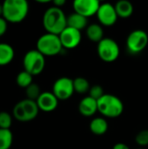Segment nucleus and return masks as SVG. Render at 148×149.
Wrapping results in <instances>:
<instances>
[{"mask_svg":"<svg viewBox=\"0 0 148 149\" xmlns=\"http://www.w3.org/2000/svg\"><path fill=\"white\" fill-rule=\"evenodd\" d=\"M7 28H8V22L3 17H0V37L5 34V32L7 31Z\"/></svg>","mask_w":148,"mask_h":149,"instance_id":"obj_27","label":"nucleus"},{"mask_svg":"<svg viewBox=\"0 0 148 149\" xmlns=\"http://www.w3.org/2000/svg\"><path fill=\"white\" fill-rule=\"evenodd\" d=\"M136 149H144V148H136Z\"/></svg>","mask_w":148,"mask_h":149,"instance_id":"obj_32","label":"nucleus"},{"mask_svg":"<svg viewBox=\"0 0 148 149\" xmlns=\"http://www.w3.org/2000/svg\"><path fill=\"white\" fill-rule=\"evenodd\" d=\"M87 20H88V18L73 11L69 16H67V26L74 28V29L81 31L82 30L87 28V26H88Z\"/></svg>","mask_w":148,"mask_h":149,"instance_id":"obj_15","label":"nucleus"},{"mask_svg":"<svg viewBox=\"0 0 148 149\" xmlns=\"http://www.w3.org/2000/svg\"><path fill=\"white\" fill-rule=\"evenodd\" d=\"M100 4L98 0H75L72 6L74 12L88 18L97 14Z\"/></svg>","mask_w":148,"mask_h":149,"instance_id":"obj_11","label":"nucleus"},{"mask_svg":"<svg viewBox=\"0 0 148 149\" xmlns=\"http://www.w3.org/2000/svg\"><path fill=\"white\" fill-rule=\"evenodd\" d=\"M16 83L19 87L27 88L30 85L33 83V76L26 71L20 72L16 77Z\"/></svg>","mask_w":148,"mask_h":149,"instance_id":"obj_22","label":"nucleus"},{"mask_svg":"<svg viewBox=\"0 0 148 149\" xmlns=\"http://www.w3.org/2000/svg\"><path fill=\"white\" fill-rule=\"evenodd\" d=\"M98 111L106 118H117L124 112L122 100L110 93H105L98 100Z\"/></svg>","mask_w":148,"mask_h":149,"instance_id":"obj_3","label":"nucleus"},{"mask_svg":"<svg viewBox=\"0 0 148 149\" xmlns=\"http://www.w3.org/2000/svg\"><path fill=\"white\" fill-rule=\"evenodd\" d=\"M89 95L90 97H92V99L96 100L97 101L102 97L105 95V93H104V89L101 86L99 85H94V86H92L91 88H90V91H89Z\"/></svg>","mask_w":148,"mask_h":149,"instance_id":"obj_25","label":"nucleus"},{"mask_svg":"<svg viewBox=\"0 0 148 149\" xmlns=\"http://www.w3.org/2000/svg\"><path fill=\"white\" fill-rule=\"evenodd\" d=\"M96 16L99 24L106 27L114 25L119 17L115 10V6L110 3H101Z\"/></svg>","mask_w":148,"mask_h":149,"instance_id":"obj_10","label":"nucleus"},{"mask_svg":"<svg viewBox=\"0 0 148 149\" xmlns=\"http://www.w3.org/2000/svg\"><path fill=\"white\" fill-rule=\"evenodd\" d=\"M41 93L42 92H41L40 86L37 83H34V82L31 85H30L27 88H25V96H26L25 99L37 101V100L41 95Z\"/></svg>","mask_w":148,"mask_h":149,"instance_id":"obj_23","label":"nucleus"},{"mask_svg":"<svg viewBox=\"0 0 148 149\" xmlns=\"http://www.w3.org/2000/svg\"><path fill=\"white\" fill-rule=\"evenodd\" d=\"M42 23L46 32L59 35L67 27V16L61 8L51 6L44 11Z\"/></svg>","mask_w":148,"mask_h":149,"instance_id":"obj_1","label":"nucleus"},{"mask_svg":"<svg viewBox=\"0 0 148 149\" xmlns=\"http://www.w3.org/2000/svg\"><path fill=\"white\" fill-rule=\"evenodd\" d=\"M36 49L44 57H52L59 54L63 50V46L58 35L46 32L38 38Z\"/></svg>","mask_w":148,"mask_h":149,"instance_id":"obj_4","label":"nucleus"},{"mask_svg":"<svg viewBox=\"0 0 148 149\" xmlns=\"http://www.w3.org/2000/svg\"><path fill=\"white\" fill-rule=\"evenodd\" d=\"M79 111L85 117H92L98 111V101L90 96L83 98L79 104Z\"/></svg>","mask_w":148,"mask_h":149,"instance_id":"obj_14","label":"nucleus"},{"mask_svg":"<svg viewBox=\"0 0 148 149\" xmlns=\"http://www.w3.org/2000/svg\"><path fill=\"white\" fill-rule=\"evenodd\" d=\"M52 93L58 100H69L74 92L73 79L68 77H60L52 85Z\"/></svg>","mask_w":148,"mask_h":149,"instance_id":"obj_9","label":"nucleus"},{"mask_svg":"<svg viewBox=\"0 0 148 149\" xmlns=\"http://www.w3.org/2000/svg\"><path fill=\"white\" fill-rule=\"evenodd\" d=\"M0 17H3V4L0 3Z\"/></svg>","mask_w":148,"mask_h":149,"instance_id":"obj_31","label":"nucleus"},{"mask_svg":"<svg viewBox=\"0 0 148 149\" xmlns=\"http://www.w3.org/2000/svg\"><path fill=\"white\" fill-rule=\"evenodd\" d=\"M52 3H53V6L62 9V6L65 4V0H54Z\"/></svg>","mask_w":148,"mask_h":149,"instance_id":"obj_29","label":"nucleus"},{"mask_svg":"<svg viewBox=\"0 0 148 149\" xmlns=\"http://www.w3.org/2000/svg\"><path fill=\"white\" fill-rule=\"evenodd\" d=\"M12 119L13 116H11L8 112H0V128L10 129V127L12 125Z\"/></svg>","mask_w":148,"mask_h":149,"instance_id":"obj_24","label":"nucleus"},{"mask_svg":"<svg viewBox=\"0 0 148 149\" xmlns=\"http://www.w3.org/2000/svg\"><path fill=\"white\" fill-rule=\"evenodd\" d=\"M89 128L92 134L95 135H104L108 130V122L103 117H96L91 120Z\"/></svg>","mask_w":148,"mask_h":149,"instance_id":"obj_16","label":"nucleus"},{"mask_svg":"<svg viewBox=\"0 0 148 149\" xmlns=\"http://www.w3.org/2000/svg\"><path fill=\"white\" fill-rule=\"evenodd\" d=\"M13 142V134L10 129L0 128V149H10Z\"/></svg>","mask_w":148,"mask_h":149,"instance_id":"obj_21","label":"nucleus"},{"mask_svg":"<svg viewBox=\"0 0 148 149\" xmlns=\"http://www.w3.org/2000/svg\"><path fill=\"white\" fill-rule=\"evenodd\" d=\"M23 66L32 76L38 75L45 67V57L37 49L30 50L23 58Z\"/></svg>","mask_w":148,"mask_h":149,"instance_id":"obj_6","label":"nucleus"},{"mask_svg":"<svg viewBox=\"0 0 148 149\" xmlns=\"http://www.w3.org/2000/svg\"><path fill=\"white\" fill-rule=\"evenodd\" d=\"M115 10L119 17L121 18H128L133 13V5L130 1L127 0H120L116 3Z\"/></svg>","mask_w":148,"mask_h":149,"instance_id":"obj_19","label":"nucleus"},{"mask_svg":"<svg viewBox=\"0 0 148 149\" xmlns=\"http://www.w3.org/2000/svg\"><path fill=\"white\" fill-rule=\"evenodd\" d=\"M113 149H130V148L128 147V145H126L123 142H119V143H116L113 147Z\"/></svg>","mask_w":148,"mask_h":149,"instance_id":"obj_28","label":"nucleus"},{"mask_svg":"<svg viewBox=\"0 0 148 149\" xmlns=\"http://www.w3.org/2000/svg\"><path fill=\"white\" fill-rule=\"evenodd\" d=\"M135 141L137 145L140 147L148 146V129H144L139 132L135 137Z\"/></svg>","mask_w":148,"mask_h":149,"instance_id":"obj_26","label":"nucleus"},{"mask_svg":"<svg viewBox=\"0 0 148 149\" xmlns=\"http://www.w3.org/2000/svg\"><path fill=\"white\" fill-rule=\"evenodd\" d=\"M37 2H38V3H50V1H49V0H43V1H41V0H38Z\"/></svg>","mask_w":148,"mask_h":149,"instance_id":"obj_30","label":"nucleus"},{"mask_svg":"<svg viewBox=\"0 0 148 149\" xmlns=\"http://www.w3.org/2000/svg\"><path fill=\"white\" fill-rule=\"evenodd\" d=\"M126 45L128 52L136 55L142 52L148 45V34L143 30L137 29L129 33L126 38Z\"/></svg>","mask_w":148,"mask_h":149,"instance_id":"obj_8","label":"nucleus"},{"mask_svg":"<svg viewBox=\"0 0 148 149\" xmlns=\"http://www.w3.org/2000/svg\"><path fill=\"white\" fill-rule=\"evenodd\" d=\"M14 57L15 51L13 47L7 43H0V66L11 63Z\"/></svg>","mask_w":148,"mask_h":149,"instance_id":"obj_18","label":"nucleus"},{"mask_svg":"<svg viewBox=\"0 0 148 149\" xmlns=\"http://www.w3.org/2000/svg\"><path fill=\"white\" fill-rule=\"evenodd\" d=\"M2 4L3 17L8 23H21L28 15L29 3L26 0H5Z\"/></svg>","mask_w":148,"mask_h":149,"instance_id":"obj_2","label":"nucleus"},{"mask_svg":"<svg viewBox=\"0 0 148 149\" xmlns=\"http://www.w3.org/2000/svg\"><path fill=\"white\" fill-rule=\"evenodd\" d=\"M58 101L52 92H42L36 102L40 111L50 113L58 107Z\"/></svg>","mask_w":148,"mask_h":149,"instance_id":"obj_13","label":"nucleus"},{"mask_svg":"<svg viewBox=\"0 0 148 149\" xmlns=\"http://www.w3.org/2000/svg\"><path fill=\"white\" fill-rule=\"evenodd\" d=\"M39 111L36 101L24 99L18 101L14 106L12 116L20 122H28L36 119Z\"/></svg>","mask_w":148,"mask_h":149,"instance_id":"obj_5","label":"nucleus"},{"mask_svg":"<svg viewBox=\"0 0 148 149\" xmlns=\"http://www.w3.org/2000/svg\"><path fill=\"white\" fill-rule=\"evenodd\" d=\"M59 38L63 48L65 49H74L79 45L82 35L81 31L74 28L67 26L59 35Z\"/></svg>","mask_w":148,"mask_h":149,"instance_id":"obj_12","label":"nucleus"},{"mask_svg":"<svg viewBox=\"0 0 148 149\" xmlns=\"http://www.w3.org/2000/svg\"><path fill=\"white\" fill-rule=\"evenodd\" d=\"M86 37L88 39L94 43H99L104 38V30L99 24H92L85 29Z\"/></svg>","mask_w":148,"mask_h":149,"instance_id":"obj_17","label":"nucleus"},{"mask_svg":"<svg viewBox=\"0 0 148 149\" xmlns=\"http://www.w3.org/2000/svg\"><path fill=\"white\" fill-rule=\"evenodd\" d=\"M74 92L79 94H85L89 93L91 86L89 81L83 77H77L73 79Z\"/></svg>","mask_w":148,"mask_h":149,"instance_id":"obj_20","label":"nucleus"},{"mask_svg":"<svg viewBox=\"0 0 148 149\" xmlns=\"http://www.w3.org/2000/svg\"><path fill=\"white\" fill-rule=\"evenodd\" d=\"M99 58L106 63H112L118 59L120 50L118 43L111 38H104L97 45Z\"/></svg>","mask_w":148,"mask_h":149,"instance_id":"obj_7","label":"nucleus"}]
</instances>
